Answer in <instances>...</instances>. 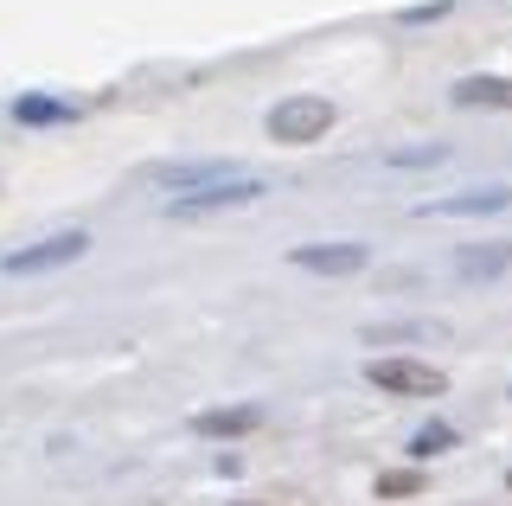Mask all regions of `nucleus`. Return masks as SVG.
Returning a JSON list of instances; mask_svg holds the SVG:
<instances>
[{"label":"nucleus","instance_id":"nucleus-1","mask_svg":"<svg viewBox=\"0 0 512 506\" xmlns=\"http://www.w3.org/2000/svg\"><path fill=\"white\" fill-rule=\"evenodd\" d=\"M333 129V103L327 97H282L269 109V135L288 141V148H301V141H320Z\"/></svg>","mask_w":512,"mask_h":506},{"label":"nucleus","instance_id":"nucleus-2","mask_svg":"<svg viewBox=\"0 0 512 506\" xmlns=\"http://www.w3.org/2000/svg\"><path fill=\"white\" fill-rule=\"evenodd\" d=\"M84 250H90L84 231H58V237H39V244H26V250H7V257H0V270H7V276H45V270L77 263Z\"/></svg>","mask_w":512,"mask_h":506},{"label":"nucleus","instance_id":"nucleus-3","mask_svg":"<svg viewBox=\"0 0 512 506\" xmlns=\"http://www.w3.org/2000/svg\"><path fill=\"white\" fill-rule=\"evenodd\" d=\"M269 193V180H224V186H205V193H186V199H167V218H212V212H237V205H256Z\"/></svg>","mask_w":512,"mask_h":506},{"label":"nucleus","instance_id":"nucleus-4","mask_svg":"<svg viewBox=\"0 0 512 506\" xmlns=\"http://www.w3.org/2000/svg\"><path fill=\"white\" fill-rule=\"evenodd\" d=\"M365 378H372L378 391H391V398H442L448 391V378L436 366H423V359H372Z\"/></svg>","mask_w":512,"mask_h":506},{"label":"nucleus","instance_id":"nucleus-5","mask_svg":"<svg viewBox=\"0 0 512 506\" xmlns=\"http://www.w3.org/2000/svg\"><path fill=\"white\" fill-rule=\"evenodd\" d=\"M224 180H244V167H231V161H167V167H148V186H167L173 199L205 193V186H224Z\"/></svg>","mask_w":512,"mask_h":506},{"label":"nucleus","instance_id":"nucleus-6","mask_svg":"<svg viewBox=\"0 0 512 506\" xmlns=\"http://www.w3.org/2000/svg\"><path fill=\"white\" fill-rule=\"evenodd\" d=\"M288 263L314 276H352V270H365V244H295Z\"/></svg>","mask_w":512,"mask_h":506},{"label":"nucleus","instance_id":"nucleus-7","mask_svg":"<svg viewBox=\"0 0 512 506\" xmlns=\"http://www.w3.org/2000/svg\"><path fill=\"white\" fill-rule=\"evenodd\" d=\"M506 205H512V186H474V193L416 205V218H480V212H506Z\"/></svg>","mask_w":512,"mask_h":506},{"label":"nucleus","instance_id":"nucleus-8","mask_svg":"<svg viewBox=\"0 0 512 506\" xmlns=\"http://www.w3.org/2000/svg\"><path fill=\"white\" fill-rule=\"evenodd\" d=\"M448 97L455 109H512V77H461Z\"/></svg>","mask_w":512,"mask_h":506},{"label":"nucleus","instance_id":"nucleus-9","mask_svg":"<svg viewBox=\"0 0 512 506\" xmlns=\"http://www.w3.org/2000/svg\"><path fill=\"white\" fill-rule=\"evenodd\" d=\"M192 430H199V436H250V430H263V410H256V404L199 410V417H192Z\"/></svg>","mask_w":512,"mask_h":506},{"label":"nucleus","instance_id":"nucleus-10","mask_svg":"<svg viewBox=\"0 0 512 506\" xmlns=\"http://www.w3.org/2000/svg\"><path fill=\"white\" fill-rule=\"evenodd\" d=\"M500 270H512V244H468L455 257V276L461 282H493Z\"/></svg>","mask_w":512,"mask_h":506},{"label":"nucleus","instance_id":"nucleus-11","mask_svg":"<svg viewBox=\"0 0 512 506\" xmlns=\"http://www.w3.org/2000/svg\"><path fill=\"white\" fill-rule=\"evenodd\" d=\"M13 116L32 122V129H45V122H71L77 109L64 103V97H20V103H13Z\"/></svg>","mask_w":512,"mask_h":506},{"label":"nucleus","instance_id":"nucleus-12","mask_svg":"<svg viewBox=\"0 0 512 506\" xmlns=\"http://www.w3.org/2000/svg\"><path fill=\"white\" fill-rule=\"evenodd\" d=\"M448 327L442 321H404V327H372L365 334V346H391V340H442Z\"/></svg>","mask_w":512,"mask_h":506},{"label":"nucleus","instance_id":"nucleus-13","mask_svg":"<svg viewBox=\"0 0 512 506\" xmlns=\"http://www.w3.org/2000/svg\"><path fill=\"white\" fill-rule=\"evenodd\" d=\"M442 449H455V430H448V423H423V430L410 436V455H416V462H429V455H442Z\"/></svg>","mask_w":512,"mask_h":506},{"label":"nucleus","instance_id":"nucleus-14","mask_svg":"<svg viewBox=\"0 0 512 506\" xmlns=\"http://www.w3.org/2000/svg\"><path fill=\"white\" fill-rule=\"evenodd\" d=\"M423 487V474H410V468H397V474H378V500H397V494H416Z\"/></svg>","mask_w":512,"mask_h":506},{"label":"nucleus","instance_id":"nucleus-15","mask_svg":"<svg viewBox=\"0 0 512 506\" xmlns=\"http://www.w3.org/2000/svg\"><path fill=\"white\" fill-rule=\"evenodd\" d=\"M448 7H455V0H429V7H404L397 20H404V26H429V20H442Z\"/></svg>","mask_w":512,"mask_h":506},{"label":"nucleus","instance_id":"nucleus-16","mask_svg":"<svg viewBox=\"0 0 512 506\" xmlns=\"http://www.w3.org/2000/svg\"><path fill=\"white\" fill-rule=\"evenodd\" d=\"M448 148H404V154H391V167H436Z\"/></svg>","mask_w":512,"mask_h":506}]
</instances>
